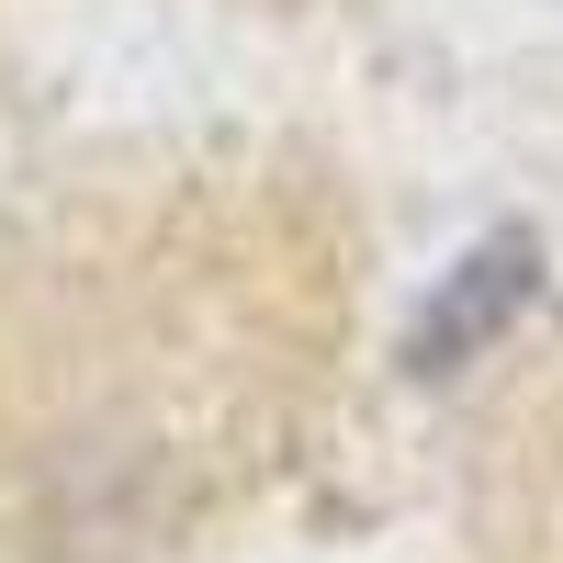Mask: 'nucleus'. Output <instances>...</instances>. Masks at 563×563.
I'll list each match as a JSON object with an SVG mask.
<instances>
[{
    "label": "nucleus",
    "mask_w": 563,
    "mask_h": 563,
    "mask_svg": "<svg viewBox=\"0 0 563 563\" xmlns=\"http://www.w3.org/2000/svg\"><path fill=\"white\" fill-rule=\"evenodd\" d=\"M361 214L271 135H135L0 214V563H192L350 372Z\"/></svg>",
    "instance_id": "obj_1"
}]
</instances>
